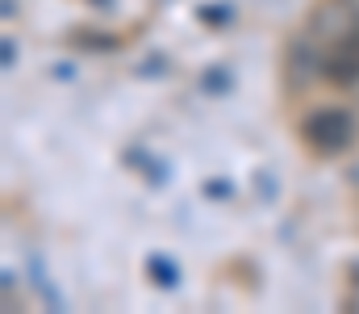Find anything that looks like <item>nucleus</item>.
I'll return each instance as SVG.
<instances>
[{"label": "nucleus", "instance_id": "1", "mask_svg": "<svg viewBox=\"0 0 359 314\" xmlns=\"http://www.w3.org/2000/svg\"><path fill=\"white\" fill-rule=\"evenodd\" d=\"M301 134H305V143H309L313 151H322V155H339V151L355 138V122H351L347 109L326 105V109H318V113L305 117Z\"/></svg>", "mask_w": 359, "mask_h": 314}]
</instances>
